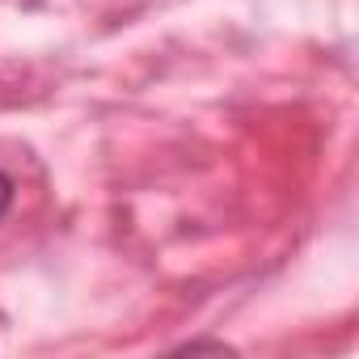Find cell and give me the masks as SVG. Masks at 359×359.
Here are the masks:
<instances>
[{
    "instance_id": "cell-1",
    "label": "cell",
    "mask_w": 359,
    "mask_h": 359,
    "mask_svg": "<svg viewBox=\"0 0 359 359\" xmlns=\"http://www.w3.org/2000/svg\"><path fill=\"white\" fill-rule=\"evenodd\" d=\"M9 208H13V177L0 169V220L9 216Z\"/></svg>"
}]
</instances>
